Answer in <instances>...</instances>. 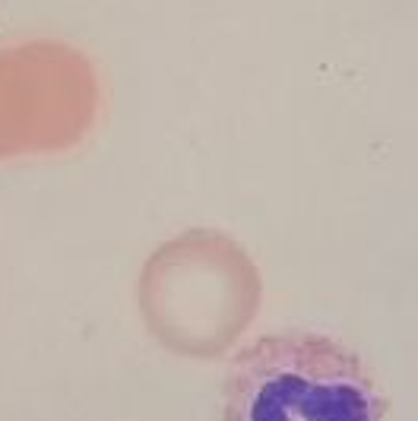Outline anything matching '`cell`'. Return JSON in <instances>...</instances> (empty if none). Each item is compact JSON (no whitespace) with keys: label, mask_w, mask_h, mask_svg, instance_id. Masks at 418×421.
I'll list each match as a JSON object with an SVG mask.
<instances>
[{"label":"cell","mask_w":418,"mask_h":421,"mask_svg":"<svg viewBox=\"0 0 418 421\" xmlns=\"http://www.w3.org/2000/svg\"><path fill=\"white\" fill-rule=\"evenodd\" d=\"M222 421H387V393L349 345L289 330L231 358Z\"/></svg>","instance_id":"obj_1"}]
</instances>
